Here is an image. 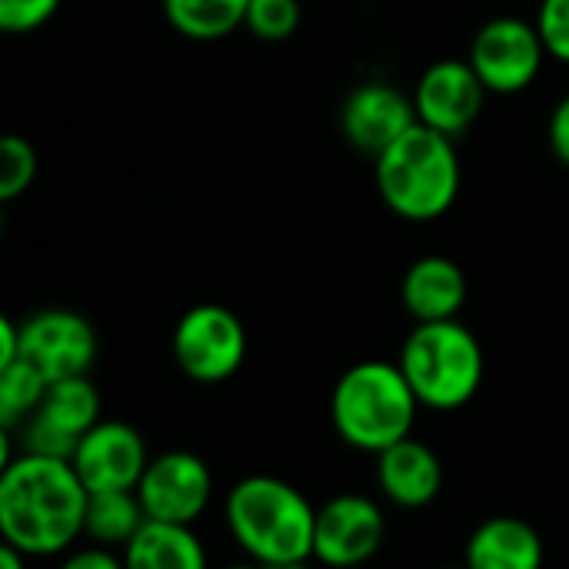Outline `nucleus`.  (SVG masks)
<instances>
[{
	"mask_svg": "<svg viewBox=\"0 0 569 569\" xmlns=\"http://www.w3.org/2000/svg\"><path fill=\"white\" fill-rule=\"evenodd\" d=\"M87 503L70 460L20 453L0 470V537L30 560L70 553L83 537Z\"/></svg>",
	"mask_w": 569,
	"mask_h": 569,
	"instance_id": "nucleus-1",
	"label": "nucleus"
},
{
	"mask_svg": "<svg viewBox=\"0 0 569 569\" xmlns=\"http://www.w3.org/2000/svg\"><path fill=\"white\" fill-rule=\"evenodd\" d=\"M223 523L243 557L260 567L313 560L317 507L280 477L237 480L223 500Z\"/></svg>",
	"mask_w": 569,
	"mask_h": 569,
	"instance_id": "nucleus-2",
	"label": "nucleus"
},
{
	"mask_svg": "<svg viewBox=\"0 0 569 569\" xmlns=\"http://www.w3.org/2000/svg\"><path fill=\"white\" fill-rule=\"evenodd\" d=\"M420 400L403 377L400 363L360 360L340 373L330 393L333 433L360 453H383L387 447L413 437Z\"/></svg>",
	"mask_w": 569,
	"mask_h": 569,
	"instance_id": "nucleus-3",
	"label": "nucleus"
},
{
	"mask_svg": "<svg viewBox=\"0 0 569 569\" xmlns=\"http://www.w3.org/2000/svg\"><path fill=\"white\" fill-rule=\"evenodd\" d=\"M373 177L383 203L397 217L427 223L457 203L463 170L453 137L417 123L373 157Z\"/></svg>",
	"mask_w": 569,
	"mask_h": 569,
	"instance_id": "nucleus-4",
	"label": "nucleus"
},
{
	"mask_svg": "<svg viewBox=\"0 0 569 569\" xmlns=\"http://www.w3.org/2000/svg\"><path fill=\"white\" fill-rule=\"evenodd\" d=\"M400 370L410 380L420 407L450 413L467 407L487 373L483 347L460 320L417 323L400 347Z\"/></svg>",
	"mask_w": 569,
	"mask_h": 569,
	"instance_id": "nucleus-5",
	"label": "nucleus"
},
{
	"mask_svg": "<svg viewBox=\"0 0 569 569\" xmlns=\"http://www.w3.org/2000/svg\"><path fill=\"white\" fill-rule=\"evenodd\" d=\"M170 353L187 380L223 383L247 360V327L230 307L197 303L177 320Z\"/></svg>",
	"mask_w": 569,
	"mask_h": 569,
	"instance_id": "nucleus-6",
	"label": "nucleus"
},
{
	"mask_svg": "<svg viewBox=\"0 0 569 569\" xmlns=\"http://www.w3.org/2000/svg\"><path fill=\"white\" fill-rule=\"evenodd\" d=\"M100 423V390L90 377H70L47 387L37 413L17 430L20 453L73 460L77 443Z\"/></svg>",
	"mask_w": 569,
	"mask_h": 569,
	"instance_id": "nucleus-7",
	"label": "nucleus"
},
{
	"mask_svg": "<svg viewBox=\"0 0 569 569\" xmlns=\"http://www.w3.org/2000/svg\"><path fill=\"white\" fill-rule=\"evenodd\" d=\"M547 57L537 23L523 17H493L477 30L467 60L490 93H520L540 77Z\"/></svg>",
	"mask_w": 569,
	"mask_h": 569,
	"instance_id": "nucleus-8",
	"label": "nucleus"
},
{
	"mask_svg": "<svg viewBox=\"0 0 569 569\" xmlns=\"http://www.w3.org/2000/svg\"><path fill=\"white\" fill-rule=\"evenodd\" d=\"M137 497L147 520L193 527L213 503V470L190 450H167L150 457Z\"/></svg>",
	"mask_w": 569,
	"mask_h": 569,
	"instance_id": "nucleus-9",
	"label": "nucleus"
},
{
	"mask_svg": "<svg viewBox=\"0 0 569 569\" xmlns=\"http://www.w3.org/2000/svg\"><path fill=\"white\" fill-rule=\"evenodd\" d=\"M387 540L383 507L367 493H337L317 507L313 563L327 569H357L370 563Z\"/></svg>",
	"mask_w": 569,
	"mask_h": 569,
	"instance_id": "nucleus-10",
	"label": "nucleus"
},
{
	"mask_svg": "<svg viewBox=\"0 0 569 569\" xmlns=\"http://www.w3.org/2000/svg\"><path fill=\"white\" fill-rule=\"evenodd\" d=\"M20 360L37 367L50 383L87 377L97 360V330L77 310H37L20 323Z\"/></svg>",
	"mask_w": 569,
	"mask_h": 569,
	"instance_id": "nucleus-11",
	"label": "nucleus"
},
{
	"mask_svg": "<svg viewBox=\"0 0 569 569\" xmlns=\"http://www.w3.org/2000/svg\"><path fill=\"white\" fill-rule=\"evenodd\" d=\"M70 463L87 493H117L137 490L150 453L137 427L123 420H100L90 433H83Z\"/></svg>",
	"mask_w": 569,
	"mask_h": 569,
	"instance_id": "nucleus-12",
	"label": "nucleus"
},
{
	"mask_svg": "<svg viewBox=\"0 0 569 569\" xmlns=\"http://www.w3.org/2000/svg\"><path fill=\"white\" fill-rule=\"evenodd\" d=\"M487 93L490 90L470 67V60H437L420 73L413 87L417 120L447 137H460L480 117Z\"/></svg>",
	"mask_w": 569,
	"mask_h": 569,
	"instance_id": "nucleus-13",
	"label": "nucleus"
},
{
	"mask_svg": "<svg viewBox=\"0 0 569 569\" xmlns=\"http://www.w3.org/2000/svg\"><path fill=\"white\" fill-rule=\"evenodd\" d=\"M417 123L420 120H417L413 93H403L400 87L383 80L353 87L340 103L343 137L370 157H380Z\"/></svg>",
	"mask_w": 569,
	"mask_h": 569,
	"instance_id": "nucleus-14",
	"label": "nucleus"
},
{
	"mask_svg": "<svg viewBox=\"0 0 569 569\" xmlns=\"http://www.w3.org/2000/svg\"><path fill=\"white\" fill-rule=\"evenodd\" d=\"M377 487L400 510H423L443 490V463L423 440H400L377 453Z\"/></svg>",
	"mask_w": 569,
	"mask_h": 569,
	"instance_id": "nucleus-15",
	"label": "nucleus"
},
{
	"mask_svg": "<svg viewBox=\"0 0 569 569\" xmlns=\"http://www.w3.org/2000/svg\"><path fill=\"white\" fill-rule=\"evenodd\" d=\"M400 300L417 323L457 320L467 303V277L450 257H420L400 280Z\"/></svg>",
	"mask_w": 569,
	"mask_h": 569,
	"instance_id": "nucleus-16",
	"label": "nucleus"
},
{
	"mask_svg": "<svg viewBox=\"0 0 569 569\" xmlns=\"http://www.w3.org/2000/svg\"><path fill=\"white\" fill-rule=\"evenodd\" d=\"M543 537L520 517L483 520L463 550V567L470 569H543Z\"/></svg>",
	"mask_w": 569,
	"mask_h": 569,
	"instance_id": "nucleus-17",
	"label": "nucleus"
},
{
	"mask_svg": "<svg viewBox=\"0 0 569 569\" xmlns=\"http://www.w3.org/2000/svg\"><path fill=\"white\" fill-rule=\"evenodd\" d=\"M127 569H210L207 547L193 527L147 520L140 533L120 550Z\"/></svg>",
	"mask_w": 569,
	"mask_h": 569,
	"instance_id": "nucleus-18",
	"label": "nucleus"
},
{
	"mask_svg": "<svg viewBox=\"0 0 569 569\" xmlns=\"http://www.w3.org/2000/svg\"><path fill=\"white\" fill-rule=\"evenodd\" d=\"M147 523V513L140 507L137 490H117V493H90L87 503V527L83 537L97 547H127L140 527Z\"/></svg>",
	"mask_w": 569,
	"mask_h": 569,
	"instance_id": "nucleus-19",
	"label": "nucleus"
},
{
	"mask_svg": "<svg viewBox=\"0 0 569 569\" xmlns=\"http://www.w3.org/2000/svg\"><path fill=\"white\" fill-rule=\"evenodd\" d=\"M247 7L250 0H163V17L187 40H220L243 27Z\"/></svg>",
	"mask_w": 569,
	"mask_h": 569,
	"instance_id": "nucleus-20",
	"label": "nucleus"
},
{
	"mask_svg": "<svg viewBox=\"0 0 569 569\" xmlns=\"http://www.w3.org/2000/svg\"><path fill=\"white\" fill-rule=\"evenodd\" d=\"M47 387L50 380L27 360H13L0 367V430L17 433L43 403Z\"/></svg>",
	"mask_w": 569,
	"mask_h": 569,
	"instance_id": "nucleus-21",
	"label": "nucleus"
},
{
	"mask_svg": "<svg viewBox=\"0 0 569 569\" xmlns=\"http://www.w3.org/2000/svg\"><path fill=\"white\" fill-rule=\"evenodd\" d=\"M33 177H37V150L23 137L7 133L0 140V200L10 203L23 197Z\"/></svg>",
	"mask_w": 569,
	"mask_h": 569,
	"instance_id": "nucleus-22",
	"label": "nucleus"
},
{
	"mask_svg": "<svg viewBox=\"0 0 569 569\" xmlns=\"http://www.w3.org/2000/svg\"><path fill=\"white\" fill-rule=\"evenodd\" d=\"M300 17H303L300 0H250L243 27L257 40L277 43V40H287V37L297 33Z\"/></svg>",
	"mask_w": 569,
	"mask_h": 569,
	"instance_id": "nucleus-23",
	"label": "nucleus"
},
{
	"mask_svg": "<svg viewBox=\"0 0 569 569\" xmlns=\"http://www.w3.org/2000/svg\"><path fill=\"white\" fill-rule=\"evenodd\" d=\"M533 23L543 37L547 53L560 63H569V0H540Z\"/></svg>",
	"mask_w": 569,
	"mask_h": 569,
	"instance_id": "nucleus-24",
	"label": "nucleus"
},
{
	"mask_svg": "<svg viewBox=\"0 0 569 569\" xmlns=\"http://www.w3.org/2000/svg\"><path fill=\"white\" fill-rule=\"evenodd\" d=\"M60 10V0H0V30L30 33Z\"/></svg>",
	"mask_w": 569,
	"mask_h": 569,
	"instance_id": "nucleus-25",
	"label": "nucleus"
},
{
	"mask_svg": "<svg viewBox=\"0 0 569 569\" xmlns=\"http://www.w3.org/2000/svg\"><path fill=\"white\" fill-rule=\"evenodd\" d=\"M57 569H127L123 567V557L113 553L110 547H73L70 553H63L60 567Z\"/></svg>",
	"mask_w": 569,
	"mask_h": 569,
	"instance_id": "nucleus-26",
	"label": "nucleus"
},
{
	"mask_svg": "<svg viewBox=\"0 0 569 569\" xmlns=\"http://www.w3.org/2000/svg\"><path fill=\"white\" fill-rule=\"evenodd\" d=\"M547 140H550V150L560 163L569 167V93L553 107L550 113V123H547Z\"/></svg>",
	"mask_w": 569,
	"mask_h": 569,
	"instance_id": "nucleus-27",
	"label": "nucleus"
},
{
	"mask_svg": "<svg viewBox=\"0 0 569 569\" xmlns=\"http://www.w3.org/2000/svg\"><path fill=\"white\" fill-rule=\"evenodd\" d=\"M20 360V323L10 317H0V367Z\"/></svg>",
	"mask_w": 569,
	"mask_h": 569,
	"instance_id": "nucleus-28",
	"label": "nucleus"
},
{
	"mask_svg": "<svg viewBox=\"0 0 569 569\" xmlns=\"http://www.w3.org/2000/svg\"><path fill=\"white\" fill-rule=\"evenodd\" d=\"M0 569H30V557H23L10 543H3L0 547Z\"/></svg>",
	"mask_w": 569,
	"mask_h": 569,
	"instance_id": "nucleus-29",
	"label": "nucleus"
},
{
	"mask_svg": "<svg viewBox=\"0 0 569 569\" xmlns=\"http://www.w3.org/2000/svg\"><path fill=\"white\" fill-rule=\"evenodd\" d=\"M263 569H310V560H293V563H273V567Z\"/></svg>",
	"mask_w": 569,
	"mask_h": 569,
	"instance_id": "nucleus-30",
	"label": "nucleus"
},
{
	"mask_svg": "<svg viewBox=\"0 0 569 569\" xmlns=\"http://www.w3.org/2000/svg\"><path fill=\"white\" fill-rule=\"evenodd\" d=\"M223 569H263L260 563H253V560H247V563H230V567Z\"/></svg>",
	"mask_w": 569,
	"mask_h": 569,
	"instance_id": "nucleus-31",
	"label": "nucleus"
},
{
	"mask_svg": "<svg viewBox=\"0 0 569 569\" xmlns=\"http://www.w3.org/2000/svg\"><path fill=\"white\" fill-rule=\"evenodd\" d=\"M440 569H470V567H463V563H460V567H440Z\"/></svg>",
	"mask_w": 569,
	"mask_h": 569,
	"instance_id": "nucleus-32",
	"label": "nucleus"
}]
</instances>
